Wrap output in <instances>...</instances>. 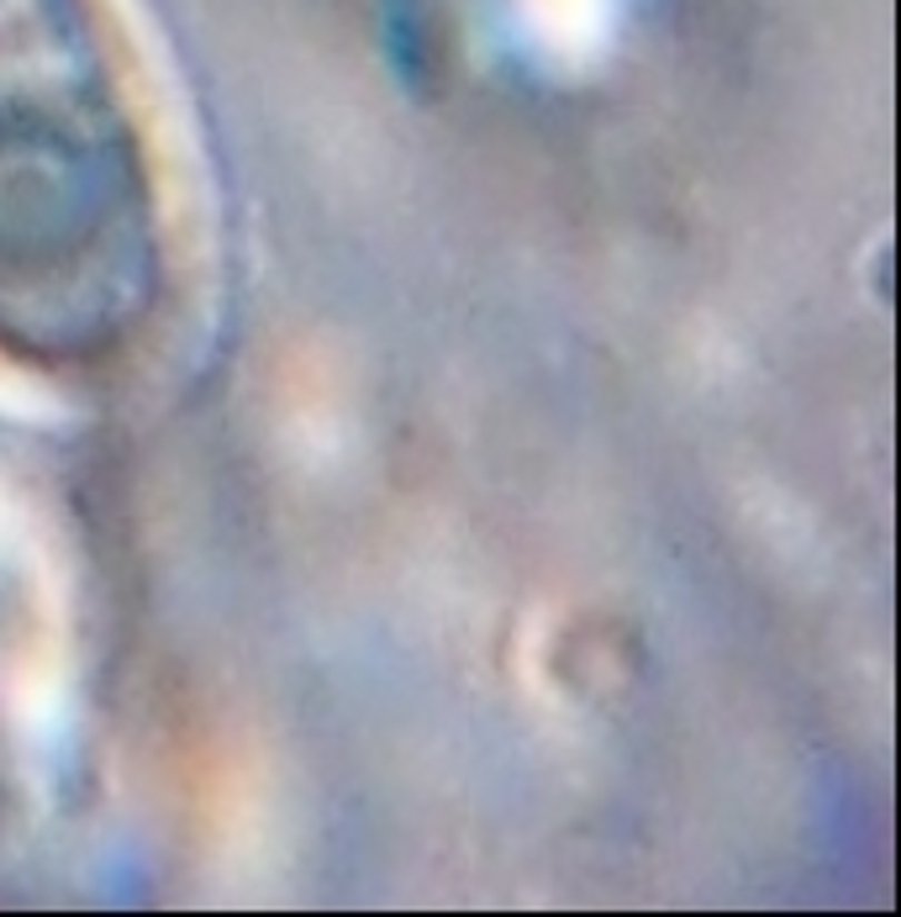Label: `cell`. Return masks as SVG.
I'll list each match as a JSON object with an SVG mask.
<instances>
[{
    "label": "cell",
    "instance_id": "obj_1",
    "mask_svg": "<svg viewBox=\"0 0 901 917\" xmlns=\"http://www.w3.org/2000/svg\"><path fill=\"white\" fill-rule=\"evenodd\" d=\"M164 290L148 142L106 0H0V348L100 364Z\"/></svg>",
    "mask_w": 901,
    "mask_h": 917
}]
</instances>
